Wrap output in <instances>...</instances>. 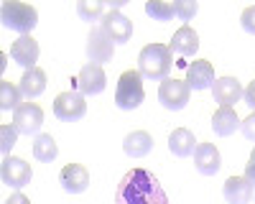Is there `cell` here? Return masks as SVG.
Segmentation results:
<instances>
[{
  "instance_id": "1",
  "label": "cell",
  "mask_w": 255,
  "mask_h": 204,
  "mask_svg": "<svg viewBox=\"0 0 255 204\" xmlns=\"http://www.w3.org/2000/svg\"><path fill=\"white\" fill-rule=\"evenodd\" d=\"M115 204H171L168 194L163 192L161 181L145 169L128 171L118 189H115Z\"/></svg>"
},
{
  "instance_id": "2",
  "label": "cell",
  "mask_w": 255,
  "mask_h": 204,
  "mask_svg": "<svg viewBox=\"0 0 255 204\" xmlns=\"http://www.w3.org/2000/svg\"><path fill=\"white\" fill-rule=\"evenodd\" d=\"M171 64H174V54H171V49L163 46V44H148L140 51V56H138V72L145 79H153V82L168 79Z\"/></svg>"
},
{
  "instance_id": "3",
  "label": "cell",
  "mask_w": 255,
  "mask_h": 204,
  "mask_svg": "<svg viewBox=\"0 0 255 204\" xmlns=\"http://www.w3.org/2000/svg\"><path fill=\"white\" fill-rule=\"evenodd\" d=\"M0 20L3 26L20 33V36H31V31L38 23V10L28 3H18V0H8L0 8Z\"/></svg>"
},
{
  "instance_id": "4",
  "label": "cell",
  "mask_w": 255,
  "mask_h": 204,
  "mask_svg": "<svg viewBox=\"0 0 255 204\" xmlns=\"http://www.w3.org/2000/svg\"><path fill=\"white\" fill-rule=\"evenodd\" d=\"M145 90H143V74L138 69H128L120 74L118 87H115V105L120 110H135L143 105Z\"/></svg>"
},
{
  "instance_id": "5",
  "label": "cell",
  "mask_w": 255,
  "mask_h": 204,
  "mask_svg": "<svg viewBox=\"0 0 255 204\" xmlns=\"http://www.w3.org/2000/svg\"><path fill=\"white\" fill-rule=\"evenodd\" d=\"M54 115L61 122H77V120H82L84 115H87V102H84V95L77 92V90L56 95V100H54Z\"/></svg>"
},
{
  "instance_id": "6",
  "label": "cell",
  "mask_w": 255,
  "mask_h": 204,
  "mask_svg": "<svg viewBox=\"0 0 255 204\" xmlns=\"http://www.w3.org/2000/svg\"><path fill=\"white\" fill-rule=\"evenodd\" d=\"M189 95H191V87L186 85V79H163L161 82V87H158V102L166 107V110H184L189 105Z\"/></svg>"
},
{
  "instance_id": "7",
  "label": "cell",
  "mask_w": 255,
  "mask_h": 204,
  "mask_svg": "<svg viewBox=\"0 0 255 204\" xmlns=\"http://www.w3.org/2000/svg\"><path fill=\"white\" fill-rule=\"evenodd\" d=\"M0 176H3L5 187H10V189H23L26 184H31L33 171H31V163H26L23 158L5 156V158H3V169H0Z\"/></svg>"
},
{
  "instance_id": "8",
  "label": "cell",
  "mask_w": 255,
  "mask_h": 204,
  "mask_svg": "<svg viewBox=\"0 0 255 204\" xmlns=\"http://www.w3.org/2000/svg\"><path fill=\"white\" fill-rule=\"evenodd\" d=\"M44 125V110L36 102H23L15 112H13V128L23 135H36Z\"/></svg>"
},
{
  "instance_id": "9",
  "label": "cell",
  "mask_w": 255,
  "mask_h": 204,
  "mask_svg": "<svg viewBox=\"0 0 255 204\" xmlns=\"http://www.w3.org/2000/svg\"><path fill=\"white\" fill-rule=\"evenodd\" d=\"M115 54V44L110 41V36L105 33L100 26H95L87 36V56H90V64H108Z\"/></svg>"
},
{
  "instance_id": "10",
  "label": "cell",
  "mask_w": 255,
  "mask_h": 204,
  "mask_svg": "<svg viewBox=\"0 0 255 204\" xmlns=\"http://www.w3.org/2000/svg\"><path fill=\"white\" fill-rule=\"evenodd\" d=\"M100 28L110 36L113 44H128L133 38V20H128L120 10L105 13V18L100 20Z\"/></svg>"
},
{
  "instance_id": "11",
  "label": "cell",
  "mask_w": 255,
  "mask_h": 204,
  "mask_svg": "<svg viewBox=\"0 0 255 204\" xmlns=\"http://www.w3.org/2000/svg\"><path fill=\"white\" fill-rule=\"evenodd\" d=\"M105 85H108V77L100 64H84L77 74V92L82 95H100Z\"/></svg>"
},
{
  "instance_id": "12",
  "label": "cell",
  "mask_w": 255,
  "mask_h": 204,
  "mask_svg": "<svg viewBox=\"0 0 255 204\" xmlns=\"http://www.w3.org/2000/svg\"><path fill=\"white\" fill-rule=\"evenodd\" d=\"M59 184L64 192L69 194H82L90 187V171L82 166V163H67L59 174Z\"/></svg>"
},
{
  "instance_id": "13",
  "label": "cell",
  "mask_w": 255,
  "mask_h": 204,
  "mask_svg": "<svg viewBox=\"0 0 255 204\" xmlns=\"http://www.w3.org/2000/svg\"><path fill=\"white\" fill-rule=\"evenodd\" d=\"M212 95H215V102L220 107H232L235 102H240L243 87H240V82L235 77H220V79H215Z\"/></svg>"
},
{
  "instance_id": "14",
  "label": "cell",
  "mask_w": 255,
  "mask_h": 204,
  "mask_svg": "<svg viewBox=\"0 0 255 204\" xmlns=\"http://www.w3.org/2000/svg\"><path fill=\"white\" fill-rule=\"evenodd\" d=\"M10 56L18 67L23 69H33L38 61V41L33 36H20L15 44L10 46Z\"/></svg>"
},
{
  "instance_id": "15",
  "label": "cell",
  "mask_w": 255,
  "mask_h": 204,
  "mask_svg": "<svg viewBox=\"0 0 255 204\" xmlns=\"http://www.w3.org/2000/svg\"><path fill=\"white\" fill-rule=\"evenodd\" d=\"M194 166L199 174L204 176H215L222 166V158H220V151L212 146V143H199L197 151H194Z\"/></svg>"
},
{
  "instance_id": "16",
  "label": "cell",
  "mask_w": 255,
  "mask_h": 204,
  "mask_svg": "<svg viewBox=\"0 0 255 204\" xmlns=\"http://www.w3.org/2000/svg\"><path fill=\"white\" fill-rule=\"evenodd\" d=\"M253 184L245 179V176H230L222 187V194H225V202L227 204H250L253 199Z\"/></svg>"
},
{
  "instance_id": "17",
  "label": "cell",
  "mask_w": 255,
  "mask_h": 204,
  "mask_svg": "<svg viewBox=\"0 0 255 204\" xmlns=\"http://www.w3.org/2000/svg\"><path fill=\"white\" fill-rule=\"evenodd\" d=\"M186 85L191 90L215 87V67H212V61H207V59L194 61V64L186 69Z\"/></svg>"
},
{
  "instance_id": "18",
  "label": "cell",
  "mask_w": 255,
  "mask_h": 204,
  "mask_svg": "<svg viewBox=\"0 0 255 204\" xmlns=\"http://www.w3.org/2000/svg\"><path fill=\"white\" fill-rule=\"evenodd\" d=\"M168 49H171V54H179V56H194L197 49H199V36L197 31L191 26H184L174 33L171 44H168Z\"/></svg>"
},
{
  "instance_id": "19",
  "label": "cell",
  "mask_w": 255,
  "mask_h": 204,
  "mask_svg": "<svg viewBox=\"0 0 255 204\" xmlns=\"http://www.w3.org/2000/svg\"><path fill=\"white\" fill-rule=\"evenodd\" d=\"M197 146L199 143H197L194 133L186 130V128H176L171 135H168V151H171L176 158H189L197 151Z\"/></svg>"
},
{
  "instance_id": "20",
  "label": "cell",
  "mask_w": 255,
  "mask_h": 204,
  "mask_svg": "<svg viewBox=\"0 0 255 204\" xmlns=\"http://www.w3.org/2000/svg\"><path fill=\"white\" fill-rule=\"evenodd\" d=\"M123 151L130 156V158H143L153 151V138L148 135L145 130H133L128 133L123 140Z\"/></svg>"
},
{
  "instance_id": "21",
  "label": "cell",
  "mask_w": 255,
  "mask_h": 204,
  "mask_svg": "<svg viewBox=\"0 0 255 204\" xmlns=\"http://www.w3.org/2000/svg\"><path fill=\"white\" fill-rule=\"evenodd\" d=\"M18 90H20V95L28 97V100L38 97L41 92L46 90V72L41 69V67L26 69V72H23V77H20V85H18Z\"/></svg>"
},
{
  "instance_id": "22",
  "label": "cell",
  "mask_w": 255,
  "mask_h": 204,
  "mask_svg": "<svg viewBox=\"0 0 255 204\" xmlns=\"http://www.w3.org/2000/svg\"><path fill=\"white\" fill-rule=\"evenodd\" d=\"M240 125H243V122H240L238 112L232 110V107H220L215 115H212V130H215L220 138L232 135V133H235Z\"/></svg>"
},
{
  "instance_id": "23",
  "label": "cell",
  "mask_w": 255,
  "mask_h": 204,
  "mask_svg": "<svg viewBox=\"0 0 255 204\" xmlns=\"http://www.w3.org/2000/svg\"><path fill=\"white\" fill-rule=\"evenodd\" d=\"M33 156L38 158V161H44V163H51L56 156H59V148H56V140L49 135V133H44V135H38L36 138V143H33Z\"/></svg>"
},
{
  "instance_id": "24",
  "label": "cell",
  "mask_w": 255,
  "mask_h": 204,
  "mask_svg": "<svg viewBox=\"0 0 255 204\" xmlns=\"http://www.w3.org/2000/svg\"><path fill=\"white\" fill-rule=\"evenodd\" d=\"M20 97H23V95H20V90L15 87V85H10V82L8 79H3V82H0V110H18L20 107Z\"/></svg>"
},
{
  "instance_id": "25",
  "label": "cell",
  "mask_w": 255,
  "mask_h": 204,
  "mask_svg": "<svg viewBox=\"0 0 255 204\" xmlns=\"http://www.w3.org/2000/svg\"><path fill=\"white\" fill-rule=\"evenodd\" d=\"M77 13H79L82 20L95 23V20L105 18V3H102V0H79V3H77Z\"/></svg>"
},
{
  "instance_id": "26",
  "label": "cell",
  "mask_w": 255,
  "mask_h": 204,
  "mask_svg": "<svg viewBox=\"0 0 255 204\" xmlns=\"http://www.w3.org/2000/svg\"><path fill=\"white\" fill-rule=\"evenodd\" d=\"M145 13L153 20H158V23H168V20L176 15L174 3H163V0H151V3L145 5Z\"/></svg>"
},
{
  "instance_id": "27",
  "label": "cell",
  "mask_w": 255,
  "mask_h": 204,
  "mask_svg": "<svg viewBox=\"0 0 255 204\" xmlns=\"http://www.w3.org/2000/svg\"><path fill=\"white\" fill-rule=\"evenodd\" d=\"M18 143V130L13 125H3L0 128V151L3 153H10V148Z\"/></svg>"
},
{
  "instance_id": "28",
  "label": "cell",
  "mask_w": 255,
  "mask_h": 204,
  "mask_svg": "<svg viewBox=\"0 0 255 204\" xmlns=\"http://www.w3.org/2000/svg\"><path fill=\"white\" fill-rule=\"evenodd\" d=\"M174 10H176V15H179L181 20H191V18L197 15L199 5L194 3V0H176V3H174Z\"/></svg>"
},
{
  "instance_id": "29",
  "label": "cell",
  "mask_w": 255,
  "mask_h": 204,
  "mask_svg": "<svg viewBox=\"0 0 255 204\" xmlns=\"http://www.w3.org/2000/svg\"><path fill=\"white\" fill-rule=\"evenodd\" d=\"M240 26H243L245 33L255 36V5H250V8L243 10V15H240Z\"/></svg>"
},
{
  "instance_id": "30",
  "label": "cell",
  "mask_w": 255,
  "mask_h": 204,
  "mask_svg": "<svg viewBox=\"0 0 255 204\" xmlns=\"http://www.w3.org/2000/svg\"><path fill=\"white\" fill-rule=\"evenodd\" d=\"M240 130H243V135L250 140V143H255V112H250L245 120H243V125H240Z\"/></svg>"
},
{
  "instance_id": "31",
  "label": "cell",
  "mask_w": 255,
  "mask_h": 204,
  "mask_svg": "<svg viewBox=\"0 0 255 204\" xmlns=\"http://www.w3.org/2000/svg\"><path fill=\"white\" fill-rule=\"evenodd\" d=\"M243 100H245V105H248V107L255 112V79H253L250 85L243 90Z\"/></svg>"
},
{
  "instance_id": "32",
  "label": "cell",
  "mask_w": 255,
  "mask_h": 204,
  "mask_svg": "<svg viewBox=\"0 0 255 204\" xmlns=\"http://www.w3.org/2000/svg\"><path fill=\"white\" fill-rule=\"evenodd\" d=\"M245 179L253 184V189H255V148H253V153H250V158L245 163Z\"/></svg>"
},
{
  "instance_id": "33",
  "label": "cell",
  "mask_w": 255,
  "mask_h": 204,
  "mask_svg": "<svg viewBox=\"0 0 255 204\" xmlns=\"http://www.w3.org/2000/svg\"><path fill=\"white\" fill-rule=\"evenodd\" d=\"M5 204H31V199H28L26 194H20V192H15V194H10V197L5 199Z\"/></svg>"
}]
</instances>
